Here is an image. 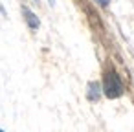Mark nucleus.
Here are the masks:
<instances>
[{"mask_svg": "<svg viewBox=\"0 0 134 132\" xmlns=\"http://www.w3.org/2000/svg\"><path fill=\"white\" fill-rule=\"evenodd\" d=\"M101 90H103V95L108 97V99H118L125 94V84H123V79L121 75L116 72V68L112 64H108L105 70H103V79H101Z\"/></svg>", "mask_w": 134, "mask_h": 132, "instance_id": "obj_1", "label": "nucleus"}, {"mask_svg": "<svg viewBox=\"0 0 134 132\" xmlns=\"http://www.w3.org/2000/svg\"><path fill=\"white\" fill-rule=\"evenodd\" d=\"M103 95V90H101V83L99 81H90L88 86H86V99L92 101V103H97Z\"/></svg>", "mask_w": 134, "mask_h": 132, "instance_id": "obj_2", "label": "nucleus"}, {"mask_svg": "<svg viewBox=\"0 0 134 132\" xmlns=\"http://www.w3.org/2000/svg\"><path fill=\"white\" fill-rule=\"evenodd\" d=\"M22 15H24V20H26V24H28V28L30 30H39L41 28V20H39V17L30 9V8H26V6H22Z\"/></svg>", "mask_w": 134, "mask_h": 132, "instance_id": "obj_3", "label": "nucleus"}, {"mask_svg": "<svg viewBox=\"0 0 134 132\" xmlns=\"http://www.w3.org/2000/svg\"><path fill=\"white\" fill-rule=\"evenodd\" d=\"M96 2H97V4H99L101 8H107V6L110 4V0H96Z\"/></svg>", "mask_w": 134, "mask_h": 132, "instance_id": "obj_4", "label": "nucleus"}, {"mask_svg": "<svg viewBox=\"0 0 134 132\" xmlns=\"http://www.w3.org/2000/svg\"><path fill=\"white\" fill-rule=\"evenodd\" d=\"M33 2H39V0H33Z\"/></svg>", "mask_w": 134, "mask_h": 132, "instance_id": "obj_5", "label": "nucleus"}, {"mask_svg": "<svg viewBox=\"0 0 134 132\" xmlns=\"http://www.w3.org/2000/svg\"><path fill=\"white\" fill-rule=\"evenodd\" d=\"M0 132H4V130H2V128H0Z\"/></svg>", "mask_w": 134, "mask_h": 132, "instance_id": "obj_6", "label": "nucleus"}]
</instances>
